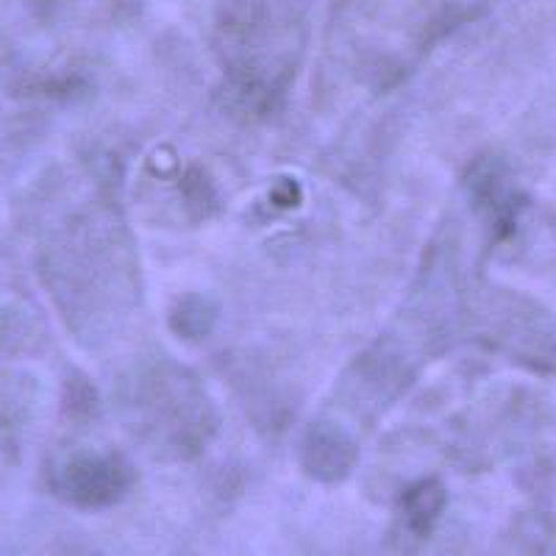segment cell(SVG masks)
Returning <instances> with one entry per match:
<instances>
[{"label":"cell","mask_w":556,"mask_h":556,"mask_svg":"<svg viewBox=\"0 0 556 556\" xmlns=\"http://www.w3.org/2000/svg\"><path fill=\"white\" fill-rule=\"evenodd\" d=\"M134 420L139 434L165 440L181 456L198 454L215 434V406L195 376L181 365H151L134 381Z\"/></svg>","instance_id":"cell-1"},{"label":"cell","mask_w":556,"mask_h":556,"mask_svg":"<svg viewBox=\"0 0 556 556\" xmlns=\"http://www.w3.org/2000/svg\"><path fill=\"white\" fill-rule=\"evenodd\" d=\"M301 462H304L306 473L320 481L345 479L356 465L354 437L337 424L309 426L304 445H301Z\"/></svg>","instance_id":"cell-2"},{"label":"cell","mask_w":556,"mask_h":556,"mask_svg":"<svg viewBox=\"0 0 556 556\" xmlns=\"http://www.w3.org/2000/svg\"><path fill=\"white\" fill-rule=\"evenodd\" d=\"M128 484H131V470L117 456H92L76 470L78 498L89 504H112L126 493Z\"/></svg>","instance_id":"cell-3"},{"label":"cell","mask_w":556,"mask_h":556,"mask_svg":"<svg viewBox=\"0 0 556 556\" xmlns=\"http://www.w3.org/2000/svg\"><path fill=\"white\" fill-rule=\"evenodd\" d=\"M217 317H220L217 301L201 295V292H187L173 301L170 312H167V326L178 340L201 342L215 331Z\"/></svg>","instance_id":"cell-4"},{"label":"cell","mask_w":556,"mask_h":556,"mask_svg":"<svg viewBox=\"0 0 556 556\" xmlns=\"http://www.w3.org/2000/svg\"><path fill=\"white\" fill-rule=\"evenodd\" d=\"M445 509V486L443 481L437 479H424L412 484L404 493L401 501V526L409 531L415 540H424L431 531V523L440 518V513Z\"/></svg>","instance_id":"cell-5"},{"label":"cell","mask_w":556,"mask_h":556,"mask_svg":"<svg viewBox=\"0 0 556 556\" xmlns=\"http://www.w3.org/2000/svg\"><path fill=\"white\" fill-rule=\"evenodd\" d=\"M181 198L187 212H190L192 217H198V220L212 215L217 208V201H220L212 176L198 165L187 167V173L181 176Z\"/></svg>","instance_id":"cell-6"}]
</instances>
